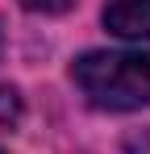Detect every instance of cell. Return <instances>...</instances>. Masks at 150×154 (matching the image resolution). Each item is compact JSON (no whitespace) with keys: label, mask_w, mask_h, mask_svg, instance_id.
<instances>
[{"label":"cell","mask_w":150,"mask_h":154,"mask_svg":"<svg viewBox=\"0 0 150 154\" xmlns=\"http://www.w3.org/2000/svg\"><path fill=\"white\" fill-rule=\"evenodd\" d=\"M71 75L96 108L129 112L150 104V54L142 50H92Z\"/></svg>","instance_id":"6da1fadb"},{"label":"cell","mask_w":150,"mask_h":154,"mask_svg":"<svg viewBox=\"0 0 150 154\" xmlns=\"http://www.w3.org/2000/svg\"><path fill=\"white\" fill-rule=\"evenodd\" d=\"M104 25L117 38H150V0H117V4H108Z\"/></svg>","instance_id":"7a4b0ae2"},{"label":"cell","mask_w":150,"mask_h":154,"mask_svg":"<svg viewBox=\"0 0 150 154\" xmlns=\"http://www.w3.org/2000/svg\"><path fill=\"white\" fill-rule=\"evenodd\" d=\"M17 121H21V96H17V88L0 83V133H8Z\"/></svg>","instance_id":"3957f363"},{"label":"cell","mask_w":150,"mask_h":154,"mask_svg":"<svg viewBox=\"0 0 150 154\" xmlns=\"http://www.w3.org/2000/svg\"><path fill=\"white\" fill-rule=\"evenodd\" d=\"M25 8H33V13H63L71 0H21Z\"/></svg>","instance_id":"277c9868"}]
</instances>
